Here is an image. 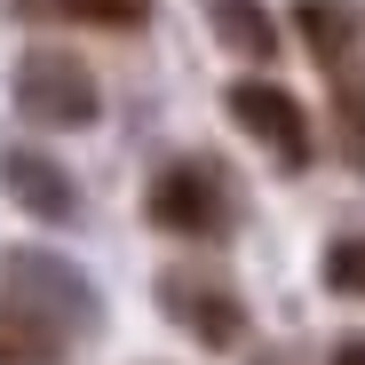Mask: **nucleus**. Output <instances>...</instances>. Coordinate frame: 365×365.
<instances>
[{
  "label": "nucleus",
  "mask_w": 365,
  "mask_h": 365,
  "mask_svg": "<svg viewBox=\"0 0 365 365\" xmlns=\"http://www.w3.org/2000/svg\"><path fill=\"white\" fill-rule=\"evenodd\" d=\"M16 111L32 119V128H96V72L80 64V56H56V48H32L16 64Z\"/></svg>",
  "instance_id": "1"
},
{
  "label": "nucleus",
  "mask_w": 365,
  "mask_h": 365,
  "mask_svg": "<svg viewBox=\"0 0 365 365\" xmlns=\"http://www.w3.org/2000/svg\"><path fill=\"white\" fill-rule=\"evenodd\" d=\"M230 119H238L255 143H270L278 167H310V119H302V103H294L278 80H238V88H230Z\"/></svg>",
  "instance_id": "2"
},
{
  "label": "nucleus",
  "mask_w": 365,
  "mask_h": 365,
  "mask_svg": "<svg viewBox=\"0 0 365 365\" xmlns=\"http://www.w3.org/2000/svg\"><path fill=\"white\" fill-rule=\"evenodd\" d=\"M9 270H16V278H9V302L40 310L48 326H64V302H72L80 318H96V294H88V278H80L72 262H48V255H16Z\"/></svg>",
  "instance_id": "3"
},
{
  "label": "nucleus",
  "mask_w": 365,
  "mask_h": 365,
  "mask_svg": "<svg viewBox=\"0 0 365 365\" xmlns=\"http://www.w3.org/2000/svg\"><path fill=\"white\" fill-rule=\"evenodd\" d=\"M0 182H9V199L24 207V215H40V222H72V175L56 167L48 151H0Z\"/></svg>",
  "instance_id": "4"
},
{
  "label": "nucleus",
  "mask_w": 365,
  "mask_h": 365,
  "mask_svg": "<svg viewBox=\"0 0 365 365\" xmlns=\"http://www.w3.org/2000/svg\"><path fill=\"white\" fill-rule=\"evenodd\" d=\"M159 302H167V318H175V326H191L207 349H238V302H230L222 286H199V278H182V270H175V278L159 286Z\"/></svg>",
  "instance_id": "5"
},
{
  "label": "nucleus",
  "mask_w": 365,
  "mask_h": 365,
  "mask_svg": "<svg viewBox=\"0 0 365 365\" xmlns=\"http://www.w3.org/2000/svg\"><path fill=\"white\" fill-rule=\"evenodd\" d=\"M151 222H167V230H215L222 222V199H215V182L199 175V167H167L159 182H151Z\"/></svg>",
  "instance_id": "6"
},
{
  "label": "nucleus",
  "mask_w": 365,
  "mask_h": 365,
  "mask_svg": "<svg viewBox=\"0 0 365 365\" xmlns=\"http://www.w3.org/2000/svg\"><path fill=\"white\" fill-rule=\"evenodd\" d=\"M64 349H72L64 326H48L24 302H0V365H56Z\"/></svg>",
  "instance_id": "7"
},
{
  "label": "nucleus",
  "mask_w": 365,
  "mask_h": 365,
  "mask_svg": "<svg viewBox=\"0 0 365 365\" xmlns=\"http://www.w3.org/2000/svg\"><path fill=\"white\" fill-rule=\"evenodd\" d=\"M215 32H222L238 56H255V64L278 48V32H270V16L255 9V0H215Z\"/></svg>",
  "instance_id": "8"
},
{
  "label": "nucleus",
  "mask_w": 365,
  "mask_h": 365,
  "mask_svg": "<svg viewBox=\"0 0 365 365\" xmlns=\"http://www.w3.org/2000/svg\"><path fill=\"white\" fill-rule=\"evenodd\" d=\"M334 119H341V151H349V167L365 175V80L341 64L334 72Z\"/></svg>",
  "instance_id": "9"
},
{
  "label": "nucleus",
  "mask_w": 365,
  "mask_h": 365,
  "mask_svg": "<svg viewBox=\"0 0 365 365\" xmlns=\"http://www.w3.org/2000/svg\"><path fill=\"white\" fill-rule=\"evenodd\" d=\"M302 32H310V48L326 56L334 72L349 64V40H357V32H349V16L334 9V0H302Z\"/></svg>",
  "instance_id": "10"
},
{
  "label": "nucleus",
  "mask_w": 365,
  "mask_h": 365,
  "mask_svg": "<svg viewBox=\"0 0 365 365\" xmlns=\"http://www.w3.org/2000/svg\"><path fill=\"white\" fill-rule=\"evenodd\" d=\"M32 16H64V24H135L143 0H24Z\"/></svg>",
  "instance_id": "11"
},
{
  "label": "nucleus",
  "mask_w": 365,
  "mask_h": 365,
  "mask_svg": "<svg viewBox=\"0 0 365 365\" xmlns=\"http://www.w3.org/2000/svg\"><path fill=\"white\" fill-rule=\"evenodd\" d=\"M326 278H334L341 294H365V238H341V247L326 255Z\"/></svg>",
  "instance_id": "12"
},
{
  "label": "nucleus",
  "mask_w": 365,
  "mask_h": 365,
  "mask_svg": "<svg viewBox=\"0 0 365 365\" xmlns=\"http://www.w3.org/2000/svg\"><path fill=\"white\" fill-rule=\"evenodd\" d=\"M334 365H365V334H357V341H341V349H334Z\"/></svg>",
  "instance_id": "13"
}]
</instances>
